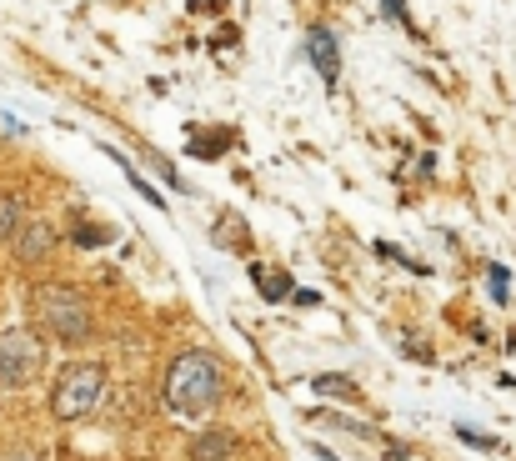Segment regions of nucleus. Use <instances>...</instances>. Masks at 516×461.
<instances>
[{
  "label": "nucleus",
  "mask_w": 516,
  "mask_h": 461,
  "mask_svg": "<svg viewBox=\"0 0 516 461\" xmlns=\"http://www.w3.org/2000/svg\"><path fill=\"white\" fill-rule=\"evenodd\" d=\"M161 391H166V406H171L176 416H206V411L221 401V391H226V371H221V361H216L211 351L191 346V351H176V356H171Z\"/></svg>",
  "instance_id": "1"
},
{
  "label": "nucleus",
  "mask_w": 516,
  "mask_h": 461,
  "mask_svg": "<svg viewBox=\"0 0 516 461\" xmlns=\"http://www.w3.org/2000/svg\"><path fill=\"white\" fill-rule=\"evenodd\" d=\"M31 311L41 321V331H51L61 346H81L91 341V306L76 286H36L31 291Z\"/></svg>",
  "instance_id": "2"
},
{
  "label": "nucleus",
  "mask_w": 516,
  "mask_h": 461,
  "mask_svg": "<svg viewBox=\"0 0 516 461\" xmlns=\"http://www.w3.org/2000/svg\"><path fill=\"white\" fill-rule=\"evenodd\" d=\"M101 396H106V366L101 361H71V366H61V376L51 386V416L81 421L101 406Z\"/></svg>",
  "instance_id": "3"
},
{
  "label": "nucleus",
  "mask_w": 516,
  "mask_h": 461,
  "mask_svg": "<svg viewBox=\"0 0 516 461\" xmlns=\"http://www.w3.org/2000/svg\"><path fill=\"white\" fill-rule=\"evenodd\" d=\"M41 336L31 326H11V331H0V386L16 391V386H31L36 371H41Z\"/></svg>",
  "instance_id": "4"
},
{
  "label": "nucleus",
  "mask_w": 516,
  "mask_h": 461,
  "mask_svg": "<svg viewBox=\"0 0 516 461\" xmlns=\"http://www.w3.org/2000/svg\"><path fill=\"white\" fill-rule=\"evenodd\" d=\"M306 51H311L316 76H321L326 86H336V81H341V41H336V31H331V26H311Z\"/></svg>",
  "instance_id": "5"
},
{
  "label": "nucleus",
  "mask_w": 516,
  "mask_h": 461,
  "mask_svg": "<svg viewBox=\"0 0 516 461\" xmlns=\"http://www.w3.org/2000/svg\"><path fill=\"white\" fill-rule=\"evenodd\" d=\"M11 246H16V256L31 266V261H46V256H51V246H56V231H51L46 221H26V226L11 236Z\"/></svg>",
  "instance_id": "6"
},
{
  "label": "nucleus",
  "mask_w": 516,
  "mask_h": 461,
  "mask_svg": "<svg viewBox=\"0 0 516 461\" xmlns=\"http://www.w3.org/2000/svg\"><path fill=\"white\" fill-rule=\"evenodd\" d=\"M236 436L226 431V426H206V431H196V441H191V461H236Z\"/></svg>",
  "instance_id": "7"
},
{
  "label": "nucleus",
  "mask_w": 516,
  "mask_h": 461,
  "mask_svg": "<svg viewBox=\"0 0 516 461\" xmlns=\"http://www.w3.org/2000/svg\"><path fill=\"white\" fill-rule=\"evenodd\" d=\"M251 281H256V291H261L266 301H286V296L296 291L286 271H266V266H251Z\"/></svg>",
  "instance_id": "8"
},
{
  "label": "nucleus",
  "mask_w": 516,
  "mask_h": 461,
  "mask_svg": "<svg viewBox=\"0 0 516 461\" xmlns=\"http://www.w3.org/2000/svg\"><path fill=\"white\" fill-rule=\"evenodd\" d=\"M106 156H111V161H116V166H121V171H126V181H131V186H136V196H146V201H151V206H156V211H161V206H166V196H161V191H156V186H151V181H146V176H141V171H136V166H131V161H126V156H121V151H116V146H106Z\"/></svg>",
  "instance_id": "9"
},
{
  "label": "nucleus",
  "mask_w": 516,
  "mask_h": 461,
  "mask_svg": "<svg viewBox=\"0 0 516 461\" xmlns=\"http://www.w3.org/2000/svg\"><path fill=\"white\" fill-rule=\"evenodd\" d=\"M26 226V206L16 191H0V241H11L16 231Z\"/></svg>",
  "instance_id": "10"
},
{
  "label": "nucleus",
  "mask_w": 516,
  "mask_h": 461,
  "mask_svg": "<svg viewBox=\"0 0 516 461\" xmlns=\"http://www.w3.org/2000/svg\"><path fill=\"white\" fill-rule=\"evenodd\" d=\"M311 391H316V396H331V401H356V381H351V376H336V371L311 376Z\"/></svg>",
  "instance_id": "11"
},
{
  "label": "nucleus",
  "mask_w": 516,
  "mask_h": 461,
  "mask_svg": "<svg viewBox=\"0 0 516 461\" xmlns=\"http://www.w3.org/2000/svg\"><path fill=\"white\" fill-rule=\"evenodd\" d=\"M381 11H386V21H396L401 31H416V26H411V11H406V0H381Z\"/></svg>",
  "instance_id": "12"
},
{
  "label": "nucleus",
  "mask_w": 516,
  "mask_h": 461,
  "mask_svg": "<svg viewBox=\"0 0 516 461\" xmlns=\"http://www.w3.org/2000/svg\"><path fill=\"white\" fill-rule=\"evenodd\" d=\"M491 301L506 306V266H491Z\"/></svg>",
  "instance_id": "13"
},
{
  "label": "nucleus",
  "mask_w": 516,
  "mask_h": 461,
  "mask_svg": "<svg viewBox=\"0 0 516 461\" xmlns=\"http://www.w3.org/2000/svg\"><path fill=\"white\" fill-rule=\"evenodd\" d=\"M116 231H106V226H91V231H76V241L81 246H101V241H111Z\"/></svg>",
  "instance_id": "14"
},
{
  "label": "nucleus",
  "mask_w": 516,
  "mask_h": 461,
  "mask_svg": "<svg viewBox=\"0 0 516 461\" xmlns=\"http://www.w3.org/2000/svg\"><path fill=\"white\" fill-rule=\"evenodd\" d=\"M291 301H296V306H321V296H316V291H291Z\"/></svg>",
  "instance_id": "15"
},
{
  "label": "nucleus",
  "mask_w": 516,
  "mask_h": 461,
  "mask_svg": "<svg viewBox=\"0 0 516 461\" xmlns=\"http://www.w3.org/2000/svg\"><path fill=\"white\" fill-rule=\"evenodd\" d=\"M311 451H316V456H321V461H336V456H331V451H326V446H311Z\"/></svg>",
  "instance_id": "16"
},
{
  "label": "nucleus",
  "mask_w": 516,
  "mask_h": 461,
  "mask_svg": "<svg viewBox=\"0 0 516 461\" xmlns=\"http://www.w3.org/2000/svg\"><path fill=\"white\" fill-rule=\"evenodd\" d=\"M11 461H36V456H11Z\"/></svg>",
  "instance_id": "17"
}]
</instances>
